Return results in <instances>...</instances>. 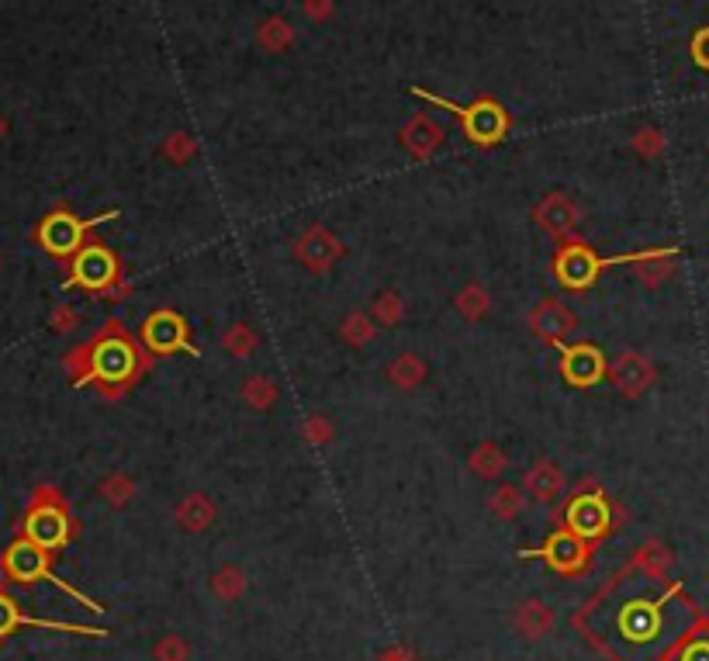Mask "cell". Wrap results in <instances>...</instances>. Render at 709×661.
I'll use <instances>...</instances> for the list:
<instances>
[{
    "label": "cell",
    "mask_w": 709,
    "mask_h": 661,
    "mask_svg": "<svg viewBox=\"0 0 709 661\" xmlns=\"http://www.w3.org/2000/svg\"><path fill=\"white\" fill-rule=\"evenodd\" d=\"M678 596V585L658 592V596H647V592H633L626 596V589L620 585L616 592H609L602 599V610H606V644L623 655L626 661H651L658 651H665L671 644L668 637V613H671V599Z\"/></svg>",
    "instance_id": "cell-1"
},
{
    "label": "cell",
    "mask_w": 709,
    "mask_h": 661,
    "mask_svg": "<svg viewBox=\"0 0 709 661\" xmlns=\"http://www.w3.org/2000/svg\"><path fill=\"white\" fill-rule=\"evenodd\" d=\"M63 367L73 374L77 388L90 385V381L128 385L135 378V371H139V353H135V343L125 333H118V326H111V333L104 329V336H97L94 343L66 353Z\"/></svg>",
    "instance_id": "cell-2"
},
{
    "label": "cell",
    "mask_w": 709,
    "mask_h": 661,
    "mask_svg": "<svg viewBox=\"0 0 709 661\" xmlns=\"http://www.w3.org/2000/svg\"><path fill=\"white\" fill-rule=\"evenodd\" d=\"M21 537H28L32 544L45 547V551H59L66 547V540L73 537V520L70 509H66V499L59 488L39 485L32 495V506H28L25 520H21Z\"/></svg>",
    "instance_id": "cell-3"
},
{
    "label": "cell",
    "mask_w": 709,
    "mask_h": 661,
    "mask_svg": "<svg viewBox=\"0 0 709 661\" xmlns=\"http://www.w3.org/2000/svg\"><path fill=\"white\" fill-rule=\"evenodd\" d=\"M118 212H108V215H97V219H77L73 212H66V208H56V212H49L45 219L39 222V229H35V239H39V246L49 257H77L80 250H84V236L90 225L97 222H108L115 219Z\"/></svg>",
    "instance_id": "cell-4"
},
{
    "label": "cell",
    "mask_w": 709,
    "mask_h": 661,
    "mask_svg": "<svg viewBox=\"0 0 709 661\" xmlns=\"http://www.w3.org/2000/svg\"><path fill=\"white\" fill-rule=\"evenodd\" d=\"M49 558L52 554L45 551V547L39 544H32L28 537H18L11 547L4 551V568H7V575H11V582H18V585H32V582H56L59 589H66V582H59V578H52L49 572ZM66 592H73V589H66ZM77 599H84V603L90 606L94 613H101V606L97 603H90L87 596H80V592H73Z\"/></svg>",
    "instance_id": "cell-5"
},
{
    "label": "cell",
    "mask_w": 709,
    "mask_h": 661,
    "mask_svg": "<svg viewBox=\"0 0 709 661\" xmlns=\"http://www.w3.org/2000/svg\"><path fill=\"white\" fill-rule=\"evenodd\" d=\"M118 281H122V274H118L115 253L101 243H84V250L73 257V270H70L66 288H84L90 295H108Z\"/></svg>",
    "instance_id": "cell-6"
},
{
    "label": "cell",
    "mask_w": 709,
    "mask_h": 661,
    "mask_svg": "<svg viewBox=\"0 0 709 661\" xmlns=\"http://www.w3.org/2000/svg\"><path fill=\"white\" fill-rule=\"evenodd\" d=\"M609 264H620V260H602L599 253H592L585 243H568L557 250L554 257V277L571 291H585L599 281V274Z\"/></svg>",
    "instance_id": "cell-7"
},
{
    "label": "cell",
    "mask_w": 709,
    "mask_h": 661,
    "mask_svg": "<svg viewBox=\"0 0 709 661\" xmlns=\"http://www.w3.org/2000/svg\"><path fill=\"white\" fill-rule=\"evenodd\" d=\"M564 527L571 533H578L582 540H599L602 533L613 527V506H609V499L602 492H575V499L568 502V509H564Z\"/></svg>",
    "instance_id": "cell-8"
},
{
    "label": "cell",
    "mask_w": 709,
    "mask_h": 661,
    "mask_svg": "<svg viewBox=\"0 0 709 661\" xmlns=\"http://www.w3.org/2000/svg\"><path fill=\"white\" fill-rule=\"evenodd\" d=\"M422 94V90H419ZM422 97H429V94H422ZM429 101H436V104H443V108H450V111H457L460 118H464V132H467V139L471 142H478V146H492V142H499L505 129H509V115L502 111V104H495V101H478V104H471V108H457V104H450V101H440V97H429Z\"/></svg>",
    "instance_id": "cell-9"
},
{
    "label": "cell",
    "mask_w": 709,
    "mask_h": 661,
    "mask_svg": "<svg viewBox=\"0 0 709 661\" xmlns=\"http://www.w3.org/2000/svg\"><path fill=\"white\" fill-rule=\"evenodd\" d=\"M523 558H543L554 572L578 575L588 565V540L571 533L568 527H561L550 533V540L543 547H537V551H523Z\"/></svg>",
    "instance_id": "cell-10"
},
{
    "label": "cell",
    "mask_w": 709,
    "mask_h": 661,
    "mask_svg": "<svg viewBox=\"0 0 709 661\" xmlns=\"http://www.w3.org/2000/svg\"><path fill=\"white\" fill-rule=\"evenodd\" d=\"M606 371L609 364L599 347H592V343H571L568 347V343H561V374L568 385L592 388L606 378Z\"/></svg>",
    "instance_id": "cell-11"
},
{
    "label": "cell",
    "mask_w": 709,
    "mask_h": 661,
    "mask_svg": "<svg viewBox=\"0 0 709 661\" xmlns=\"http://www.w3.org/2000/svg\"><path fill=\"white\" fill-rule=\"evenodd\" d=\"M142 340L153 353H177V350H191L198 353L191 340H187V326L177 312H153L142 326Z\"/></svg>",
    "instance_id": "cell-12"
},
{
    "label": "cell",
    "mask_w": 709,
    "mask_h": 661,
    "mask_svg": "<svg viewBox=\"0 0 709 661\" xmlns=\"http://www.w3.org/2000/svg\"><path fill=\"white\" fill-rule=\"evenodd\" d=\"M294 257L308 270H315V274H326V270L343 257V243H339L326 225H308L305 236L294 243Z\"/></svg>",
    "instance_id": "cell-13"
},
{
    "label": "cell",
    "mask_w": 709,
    "mask_h": 661,
    "mask_svg": "<svg viewBox=\"0 0 709 661\" xmlns=\"http://www.w3.org/2000/svg\"><path fill=\"white\" fill-rule=\"evenodd\" d=\"M575 326H578L575 315H571V309L564 302H557V298L540 302L530 315V329L540 336V340L554 343V347H561V343L575 333Z\"/></svg>",
    "instance_id": "cell-14"
},
{
    "label": "cell",
    "mask_w": 709,
    "mask_h": 661,
    "mask_svg": "<svg viewBox=\"0 0 709 661\" xmlns=\"http://www.w3.org/2000/svg\"><path fill=\"white\" fill-rule=\"evenodd\" d=\"M609 378H613V385L620 388L626 398H637L644 395L647 388H651L654 381V367L647 364L640 353H620V357L609 360Z\"/></svg>",
    "instance_id": "cell-15"
},
{
    "label": "cell",
    "mask_w": 709,
    "mask_h": 661,
    "mask_svg": "<svg viewBox=\"0 0 709 661\" xmlns=\"http://www.w3.org/2000/svg\"><path fill=\"white\" fill-rule=\"evenodd\" d=\"M533 215H537L540 229H547L550 236H571L582 222V212L568 194H547Z\"/></svg>",
    "instance_id": "cell-16"
},
{
    "label": "cell",
    "mask_w": 709,
    "mask_h": 661,
    "mask_svg": "<svg viewBox=\"0 0 709 661\" xmlns=\"http://www.w3.org/2000/svg\"><path fill=\"white\" fill-rule=\"evenodd\" d=\"M626 264L637 267L640 281L647 288H661L671 274H675V246H665V250H644V253H633L626 257Z\"/></svg>",
    "instance_id": "cell-17"
},
{
    "label": "cell",
    "mask_w": 709,
    "mask_h": 661,
    "mask_svg": "<svg viewBox=\"0 0 709 661\" xmlns=\"http://www.w3.org/2000/svg\"><path fill=\"white\" fill-rule=\"evenodd\" d=\"M402 142H405V149H409L416 160H429V156L440 149V142H443V129L440 125H433L426 115H419V118H412L409 125H405V132H402Z\"/></svg>",
    "instance_id": "cell-18"
},
{
    "label": "cell",
    "mask_w": 709,
    "mask_h": 661,
    "mask_svg": "<svg viewBox=\"0 0 709 661\" xmlns=\"http://www.w3.org/2000/svg\"><path fill=\"white\" fill-rule=\"evenodd\" d=\"M526 492L537 502H554L561 499L564 492V471L550 461H537L530 471H526Z\"/></svg>",
    "instance_id": "cell-19"
},
{
    "label": "cell",
    "mask_w": 709,
    "mask_h": 661,
    "mask_svg": "<svg viewBox=\"0 0 709 661\" xmlns=\"http://www.w3.org/2000/svg\"><path fill=\"white\" fill-rule=\"evenodd\" d=\"M211 523H215V502L208 495L194 492L187 499H180L177 506V527L187 533H205Z\"/></svg>",
    "instance_id": "cell-20"
},
{
    "label": "cell",
    "mask_w": 709,
    "mask_h": 661,
    "mask_svg": "<svg viewBox=\"0 0 709 661\" xmlns=\"http://www.w3.org/2000/svg\"><path fill=\"white\" fill-rule=\"evenodd\" d=\"M516 630L526 641H540V637H547L554 630V613L540 599H526V603L516 606Z\"/></svg>",
    "instance_id": "cell-21"
},
{
    "label": "cell",
    "mask_w": 709,
    "mask_h": 661,
    "mask_svg": "<svg viewBox=\"0 0 709 661\" xmlns=\"http://www.w3.org/2000/svg\"><path fill=\"white\" fill-rule=\"evenodd\" d=\"M25 623H39V627H56V630H80V634H94V637H104V630H90V627H70V623H42V620H32L25 617V613L18 610V603H14L7 592H0V641L4 637H11L18 627H25Z\"/></svg>",
    "instance_id": "cell-22"
},
{
    "label": "cell",
    "mask_w": 709,
    "mask_h": 661,
    "mask_svg": "<svg viewBox=\"0 0 709 661\" xmlns=\"http://www.w3.org/2000/svg\"><path fill=\"white\" fill-rule=\"evenodd\" d=\"M388 378L395 388L412 392V388H419L422 381H426V364H422V357H416V353H402V357L388 367Z\"/></svg>",
    "instance_id": "cell-23"
},
{
    "label": "cell",
    "mask_w": 709,
    "mask_h": 661,
    "mask_svg": "<svg viewBox=\"0 0 709 661\" xmlns=\"http://www.w3.org/2000/svg\"><path fill=\"white\" fill-rule=\"evenodd\" d=\"M505 464H509V457H505L502 447H495V443H481V447L471 454V471L478 478H499L505 471Z\"/></svg>",
    "instance_id": "cell-24"
},
{
    "label": "cell",
    "mask_w": 709,
    "mask_h": 661,
    "mask_svg": "<svg viewBox=\"0 0 709 661\" xmlns=\"http://www.w3.org/2000/svg\"><path fill=\"white\" fill-rule=\"evenodd\" d=\"M243 402L260 412L270 409V405L277 402V385L267 378V374H253V378L243 381Z\"/></svg>",
    "instance_id": "cell-25"
},
{
    "label": "cell",
    "mask_w": 709,
    "mask_h": 661,
    "mask_svg": "<svg viewBox=\"0 0 709 661\" xmlns=\"http://www.w3.org/2000/svg\"><path fill=\"white\" fill-rule=\"evenodd\" d=\"M488 305H492V298H488V291L481 288V284H467V288L457 295V312L464 315L467 322L485 319V315H488Z\"/></svg>",
    "instance_id": "cell-26"
},
{
    "label": "cell",
    "mask_w": 709,
    "mask_h": 661,
    "mask_svg": "<svg viewBox=\"0 0 709 661\" xmlns=\"http://www.w3.org/2000/svg\"><path fill=\"white\" fill-rule=\"evenodd\" d=\"M211 592H215L218 599H239L246 592V575L239 572L236 565H225V568H218L215 575H211Z\"/></svg>",
    "instance_id": "cell-27"
},
{
    "label": "cell",
    "mask_w": 709,
    "mask_h": 661,
    "mask_svg": "<svg viewBox=\"0 0 709 661\" xmlns=\"http://www.w3.org/2000/svg\"><path fill=\"white\" fill-rule=\"evenodd\" d=\"M101 495H104V502H108V506L122 509V506H128V502L135 499V482L125 475V471H111V475L101 482Z\"/></svg>",
    "instance_id": "cell-28"
},
{
    "label": "cell",
    "mask_w": 709,
    "mask_h": 661,
    "mask_svg": "<svg viewBox=\"0 0 709 661\" xmlns=\"http://www.w3.org/2000/svg\"><path fill=\"white\" fill-rule=\"evenodd\" d=\"M339 333H343V340L350 343V347H367V343L374 340V322H371V315H364V312L346 315L343 326H339Z\"/></svg>",
    "instance_id": "cell-29"
},
{
    "label": "cell",
    "mask_w": 709,
    "mask_h": 661,
    "mask_svg": "<svg viewBox=\"0 0 709 661\" xmlns=\"http://www.w3.org/2000/svg\"><path fill=\"white\" fill-rule=\"evenodd\" d=\"M488 509H492L499 520H516L519 509H523V495H519V488L512 485H502L492 492V499H488Z\"/></svg>",
    "instance_id": "cell-30"
},
{
    "label": "cell",
    "mask_w": 709,
    "mask_h": 661,
    "mask_svg": "<svg viewBox=\"0 0 709 661\" xmlns=\"http://www.w3.org/2000/svg\"><path fill=\"white\" fill-rule=\"evenodd\" d=\"M371 315L377 322H384V326H398L405 315V305H402V295H395V291H384V295L374 298L371 305Z\"/></svg>",
    "instance_id": "cell-31"
},
{
    "label": "cell",
    "mask_w": 709,
    "mask_h": 661,
    "mask_svg": "<svg viewBox=\"0 0 709 661\" xmlns=\"http://www.w3.org/2000/svg\"><path fill=\"white\" fill-rule=\"evenodd\" d=\"M256 333L250 326H246V322H236V326L229 329V333H225V350L232 353V357H250V353L256 350Z\"/></svg>",
    "instance_id": "cell-32"
},
{
    "label": "cell",
    "mask_w": 709,
    "mask_h": 661,
    "mask_svg": "<svg viewBox=\"0 0 709 661\" xmlns=\"http://www.w3.org/2000/svg\"><path fill=\"white\" fill-rule=\"evenodd\" d=\"M668 565H671V554L665 551V547H658V544L644 547V551L637 554V572H644V575H651V578L665 575Z\"/></svg>",
    "instance_id": "cell-33"
},
{
    "label": "cell",
    "mask_w": 709,
    "mask_h": 661,
    "mask_svg": "<svg viewBox=\"0 0 709 661\" xmlns=\"http://www.w3.org/2000/svg\"><path fill=\"white\" fill-rule=\"evenodd\" d=\"M153 658L156 661H187V658H191V644H187L180 634H167V637H160V641H156Z\"/></svg>",
    "instance_id": "cell-34"
},
{
    "label": "cell",
    "mask_w": 709,
    "mask_h": 661,
    "mask_svg": "<svg viewBox=\"0 0 709 661\" xmlns=\"http://www.w3.org/2000/svg\"><path fill=\"white\" fill-rule=\"evenodd\" d=\"M163 153H167L173 163H187V160H191V156H194V142L187 139L184 132H177V135H170V139H167V146H163Z\"/></svg>",
    "instance_id": "cell-35"
},
{
    "label": "cell",
    "mask_w": 709,
    "mask_h": 661,
    "mask_svg": "<svg viewBox=\"0 0 709 661\" xmlns=\"http://www.w3.org/2000/svg\"><path fill=\"white\" fill-rule=\"evenodd\" d=\"M305 440L315 443V447H322V443L333 440V423H329L326 416H312L305 423Z\"/></svg>",
    "instance_id": "cell-36"
},
{
    "label": "cell",
    "mask_w": 709,
    "mask_h": 661,
    "mask_svg": "<svg viewBox=\"0 0 709 661\" xmlns=\"http://www.w3.org/2000/svg\"><path fill=\"white\" fill-rule=\"evenodd\" d=\"M77 322H80V315L73 312L70 305H59V309L49 315V329H52V333H73V329H77Z\"/></svg>",
    "instance_id": "cell-37"
},
{
    "label": "cell",
    "mask_w": 709,
    "mask_h": 661,
    "mask_svg": "<svg viewBox=\"0 0 709 661\" xmlns=\"http://www.w3.org/2000/svg\"><path fill=\"white\" fill-rule=\"evenodd\" d=\"M633 149L644 156H658L661 149H665V139H661V132L644 129V132H637V139H633Z\"/></svg>",
    "instance_id": "cell-38"
},
{
    "label": "cell",
    "mask_w": 709,
    "mask_h": 661,
    "mask_svg": "<svg viewBox=\"0 0 709 661\" xmlns=\"http://www.w3.org/2000/svg\"><path fill=\"white\" fill-rule=\"evenodd\" d=\"M288 39H291V32L284 21H270V25L263 28V45H270V49H281Z\"/></svg>",
    "instance_id": "cell-39"
},
{
    "label": "cell",
    "mask_w": 709,
    "mask_h": 661,
    "mask_svg": "<svg viewBox=\"0 0 709 661\" xmlns=\"http://www.w3.org/2000/svg\"><path fill=\"white\" fill-rule=\"evenodd\" d=\"M678 661H709V637H699V641H689L682 651H678Z\"/></svg>",
    "instance_id": "cell-40"
},
{
    "label": "cell",
    "mask_w": 709,
    "mask_h": 661,
    "mask_svg": "<svg viewBox=\"0 0 709 661\" xmlns=\"http://www.w3.org/2000/svg\"><path fill=\"white\" fill-rule=\"evenodd\" d=\"M692 56H696V63L703 66V70H709V28H703V32L692 39Z\"/></svg>",
    "instance_id": "cell-41"
},
{
    "label": "cell",
    "mask_w": 709,
    "mask_h": 661,
    "mask_svg": "<svg viewBox=\"0 0 709 661\" xmlns=\"http://www.w3.org/2000/svg\"><path fill=\"white\" fill-rule=\"evenodd\" d=\"M377 661H419V658L412 655V651H405V648H388Z\"/></svg>",
    "instance_id": "cell-42"
},
{
    "label": "cell",
    "mask_w": 709,
    "mask_h": 661,
    "mask_svg": "<svg viewBox=\"0 0 709 661\" xmlns=\"http://www.w3.org/2000/svg\"><path fill=\"white\" fill-rule=\"evenodd\" d=\"M308 11H312L315 18H322V14H329V0H308Z\"/></svg>",
    "instance_id": "cell-43"
},
{
    "label": "cell",
    "mask_w": 709,
    "mask_h": 661,
    "mask_svg": "<svg viewBox=\"0 0 709 661\" xmlns=\"http://www.w3.org/2000/svg\"><path fill=\"white\" fill-rule=\"evenodd\" d=\"M4 132H7V125H4V118H0V139H4Z\"/></svg>",
    "instance_id": "cell-44"
},
{
    "label": "cell",
    "mask_w": 709,
    "mask_h": 661,
    "mask_svg": "<svg viewBox=\"0 0 709 661\" xmlns=\"http://www.w3.org/2000/svg\"><path fill=\"white\" fill-rule=\"evenodd\" d=\"M0 267H4V257H0Z\"/></svg>",
    "instance_id": "cell-45"
}]
</instances>
